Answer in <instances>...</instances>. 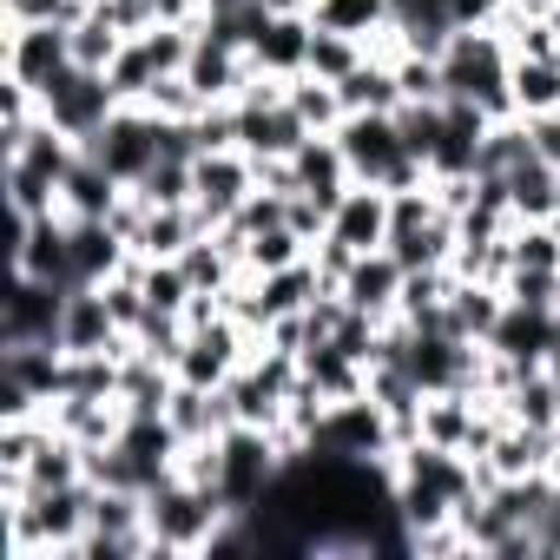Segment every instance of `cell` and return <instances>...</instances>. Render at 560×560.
I'll return each mask as SVG.
<instances>
[{"instance_id":"1","label":"cell","mask_w":560,"mask_h":560,"mask_svg":"<svg viewBox=\"0 0 560 560\" xmlns=\"http://www.w3.org/2000/svg\"><path fill=\"white\" fill-rule=\"evenodd\" d=\"M231 514H237V508H231L224 494L165 475V481L145 494V534H152V553H165V560H198V553L218 547V534H224Z\"/></svg>"},{"instance_id":"2","label":"cell","mask_w":560,"mask_h":560,"mask_svg":"<svg viewBox=\"0 0 560 560\" xmlns=\"http://www.w3.org/2000/svg\"><path fill=\"white\" fill-rule=\"evenodd\" d=\"M402 448L396 435V416L376 402V396H343L317 416L311 429V455H330V462H370V468H389Z\"/></svg>"},{"instance_id":"3","label":"cell","mask_w":560,"mask_h":560,"mask_svg":"<svg viewBox=\"0 0 560 560\" xmlns=\"http://www.w3.org/2000/svg\"><path fill=\"white\" fill-rule=\"evenodd\" d=\"M284 448H277V435L270 429H250V422H237V429H224L218 435V494L237 508V514H250V508H264L270 501V488L284 481Z\"/></svg>"},{"instance_id":"4","label":"cell","mask_w":560,"mask_h":560,"mask_svg":"<svg viewBox=\"0 0 560 560\" xmlns=\"http://www.w3.org/2000/svg\"><path fill=\"white\" fill-rule=\"evenodd\" d=\"M113 113H119V93H113V80L93 73V67H60V73L40 86V119L60 126V132L80 139V145H86Z\"/></svg>"},{"instance_id":"5","label":"cell","mask_w":560,"mask_h":560,"mask_svg":"<svg viewBox=\"0 0 560 560\" xmlns=\"http://www.w3.org/2000/svg\"><path fill=\"white\" fill-rule=\"evenodd\" d=\"M86 152H93L119 185H139V178L159 165V152H165V119H152L145 106H119V113L86 139Z\"/></svg>"},{"instance_id":"6","label":"cell","mask_w":560,"mask_h":560,"mask_svg":"<svg viewBox=\"0 0 560 560\" xmlns=\"http://www.w3.org/2000/svg\"><path fill=\"white\" fill-rule=\"evenodd\" d=\"M257 191V159L244 152V145H231V152H198L191 159V205H198V218L218 231L224 218H237V205Z\"/></svg>"},{"instance_id":"7","label":"cell","mask_w":560,"mask_h":560,"mask_svg":"<svg viewBox=\"0 0 560 560\" xmlns=\"http://www.w3.org/2000/svg\"><path fill=\"white\" fill-rule=\"evenodd\" d=\"M60 350L67 357H126L132 337L113 324V304L100 284H73L60 304Z\"/></svg>"},{"instance_id":"8","label":"cell","mask_w":560,"mask_h":560,"mask_svg":"<svg viewBox=\"0 0 560 560\" xmlns=\"http://www.w3.org/2000/svg\"><path fill=\"white\" fill-rule=\"evenodd\" d=\"M60 304H67V291L14 270L8 304H0V343H60Z\"/></svg>"},{"instance_id":"9","label":"cell","mask_w":560,"mask_h":560,"mask_svg":"<svg viewBox=\"0 0 560 560\" xmlns=\"http://www.w3.org/2000/svg\"><path fill=\"white\" fill-rule=\"evenodd\" d=\"M402 284H409V270H402V257H396V250H363V257H357V270L343 277V298H350V311H363V317L389 324V317L402 311Z\"/></svg>"},{"instance_id":"10","label":"cell","mask_w":560,"mask_h":560,"mask_svg":"<svg viewBox=\"0 0 560 560\" xmlns=\"http://www.w3.org/2000/svg\"><path fill=\"white\" fill-rule=\"evenodd\" d=\"M60 67H73V27H8V80L40 93Z\"/></svg>"},{"instance_id":"11","label":"cell","mask_w":560,"mask_h":560,"mask_svg":"<svg viewBox=\"0 0 560 560\" xmlns=\"http://www.w3.org/2000/svg\"><path fill=\"white\" fill-rule=\"evenodd\" d=\"M250 73H257V67H250L244 47H231V40H218V34L198 27V47H191V60H185V80H191L211 106H231V100L244 93Z\"/></svg>"},{"instance_id":"12","label":"cell","mask_w":560,"mask_h":560,"mask_svg":"<svg viewBox=\"0 0 560 560\" xmlns=\"http://www.w3.org/2000/svg\"><path fill=\"white\" fill-rule=\"evenodd\" d=\"M291 165H298V191H311L324 211H337V205H343V191L357 185V172H350V159H343L337 132H311V139L291 152Z\"/></svg>"},{"instance_id":"13","label":"cell","mask_w":560,"mask_h":560,"mask_svg":"<svg viewBox=\"0 0 560 560\" xmlns=\"http://www.w3.org/2000/svg\"><path fill=\"white\" fill-rule=\"evenodd\" d=\"M488 350L514 357V363H547L560 350V311H540V304H508Z\"/></svg>"},{"instance_id":"14","label":"cell","mask_w":560,"mask_h":560,"mask_svg":"<svg viewBox=\"0 0 560 560\" xmlns=\"http://www.w3.org/2000/svg\"><path fill=\"white\" fill-rule=\"evenodd\" d=\"M311 40H317V21L311 14H270V27L250 40V67L257 73H277V80H298L311 67Z\"/></svg>"},{"instance_id":"15","label":"cell","mask_w":560,"mask_h":560,"mask_svg":"<svg viewBox=\"0 0 560 560\" xmlns=\"http://www.w3.org/2000/svg\"><path fill=\"white\" fill-rule=\"evenodd\" d=\"M330 237L350 250H383L389 244V191L383 185H350L343 205L330 211Z\"/></svg>"},{"instance_id":"16","label":"cell","mask_w":560,"mask_h":560,"mask_svg":"<svg viewBox=\"0 0 560 560\" xmlns=\"http://www.w3.org/2000/svg\"><path fill=\"white\" fill-rule=\"evenodd\" d=\"M501 311H508V291H501V284H468V277H455V291H448V304H442V324H448V337L488 343L494 324H501Z\"/></svg>"},{"instance_id":"17","label":"cell","mask_w":560,"mask_h":560,"mask_svg":"<svg viewBox=\"0 0 560 560\" xmlns=\"http://www.w3.org/2000/svg\"><path fill=\"white\" fill-rule=\"evenodd\" d=\"M119 191H126V185H119L93 152H80L73 172L60 178V211H67V218H106V211L119 205Z\"/></svg>"},{"instance_id":"18","label":"cell","mask_w":560,"mask_h":560,"mask_svg":"<svg viewBox=\"0 0 560 560\" xmlns=\"http://www.w3.org/2000/svg\"><path fill=\"white\" fill-rule=\"evenodd\" d=\"M211 224L198 218V205H145V224H139V244L132 257H178L191 237H205Z\"/></svg>"},{"instance_id":"19","label":"cell","mask_w":560,"mask_h":560,"mask_svg":"<svg viewBox=\"0 0 560 560\" xmlns=\"http://www.w3.org/2000/svg\"><path fill=\"white\" fill-rule=\"evenodd\" d=\"M337 93H343L350 113H396V106H402V80H396V67H389L383 54H370L357 73H343Z\"/></svg>"},{"instance_id":"20","label":"cell","mask_w":560,"mask_h":560,"mask_svg":"<svg viewBox=\"0 0 560 560\" xmlns=\"http://www.w3.org/2000/svg\"><path fill=\"white\" fill-rule=\"evenodd\" d=\"M508 198H514V218H560V165H547L540 152L521 159L508 172Z\"/></svg>"},{"instance_id":"21","label":"cell","mask_w":560,"mask_h":560,"mask_svg":"<svg viewBox=\"0 0 560 560\" xmlns=\"http://www.w3.org/2000/svg\"><path fill=\"white\" fill-rule=\"evenodd\" d=\"M304 376L324 389V402H343V396H370V363L343 357L337 343H317V350H304Z\"/></svg>"},{"instance_id":"22","label":"cell","mask_w":560,"mask_h":560,"mask_svg":"<svg viewBox=\"0 0 560 560\" xmlns=\"http://www.w3.org/2000/svg\"><path fill=\"white\" fill-rule=\"evenodd\" d=\"M284 100H291V113H298L311 132H337V126L350 119V106H343L337 80H317V73H298V80L284 86Z\"/></svg>"},{"instance_id":"23","label":"cell","mask_w":560,"mask_h":560,"mask_svg":"<svg viewBox=\"0 0 560 560\" xmlns=\"http://www.w3.org/2000/svg\"><path fill=\"white\" fill-rule=\"evenodd\" d=\"M508 86H514V113H521V119L560 113V60H514Z\"/></svg>"},{"instance_id":"24","label":"cell","mask_w":560,"mask_h":560,"mask_svg":"<svg viewBox=\"0 0 560 560\" xmlns=\"http://www.w3.org/2000/svg\"><path fill=\"white\" fill-rule=\"evenodd\" d=\"M126 40H132V34H126V27H119L106 8H100V0H93V14L73 27V67H93V73H106V67L119 60V47H126Z\"/></svg>"},{"instance_id":"25","label":"cell","mask_w":560,"mask_h":560,"mask_svg":"<svg viewBox=\"0 0 560 560\" xmlns=\"http://www.w3.org/2000/svg\"><path fill=\"white\" fill-rule=\"evenodd\" d=\"M311 21L330 27V34H357V40H376V34L396 27V21H389V0H317Z\"/></svg>"},{"instance_id":"26","label":"cell","mask_w":560,"mask_h":560,"mask_svg":"<svg viewBox=\"0 0 560 560\" xmlns=\"http://www.w3.org/2000/svg\"><path fill=\"white\" fill-rule=\"evenodd\" d=\"M27 481H34V488H73V481H86V448H80L73 435L47 429V442H40L34 468H27Z\"/></svg>"},{"instance_id":"27","label":"cell","mask_w":560,"mask_h":560,"mask_svg":"<svg viewBox=\"0 0 560 560\" xmlns=\"http://www.w3.org/2000/svg\"><path fill=\"white\" fill-rule=\"evenodd\" d=\"M298 257H311V244H304L291 224H270V231L244 237V270H250V277H264V270H284V264H298Z\"/></svg>"},{"instance_id":"28","label":"cell","mask_w":560,"mask_h":560,"mask_svg":"<svg viewBox=\"0 0 560 560\" xmlns=\"http://www.w3.org/2000/svg\"><path fill=\"white\" fill-rule=\"evenodd\" d=\"M363 60H370V40L317 27V40H311V67H304V73H317V80H343V73H357Z\"/></svg>"},{"instance_id":"29","label":"cell","mask_w":560,"mask_h":560,"mask_svg":"<svg viewBox=\"0 0 560 560\" xmlns=\"http://www.w3.org/2000/svg\"><path fill=\"white\" fill-rule=\"evenodd\" d=\"M139 106H145L152 119H165V126H191V119H198V113H205L211 100H205V93H198V86H191L185 73H165V80H159V86H152V93H145Z\"/></svg>"},{"instance_id":"30","label":"cell","mask_w":560,"mask_h":560,"mask_svg":"<svg viewBox=\"0 0 560 560\" xmlns=\"http://www.w3.org/2000/svg\"><path fill=\"white\" fill-rule=\"evenodd\" d=\"M145 205H191V159H178V152H159V165L132 185Z\"/></svg>"},{"instance_id":"31","label":"cell","mask_w":560,"mask_h":560,"mask_svg":"<svg viewBox=\"0 0 560 560\" xmlns=\"http://www.w3.org/2000/svg\"><path fill=\"white\" fill-rule=\"evenodd\" d=\"M448 14H455V27H501L508 0H448Z\"/></svg>"},{"instance_id":"32","label":"cell","mask_w":560,"mask_h":560,"mask_svg":"<svg viewBox=\"0 0 560 560\" xmlns=\"http://www.w3.org/2000/svg\"><path fill=\"white\" fill-rule=\"evenodd\" d=\"M264 14H317V0H264Z\"/></svg>"}]
</instances>
